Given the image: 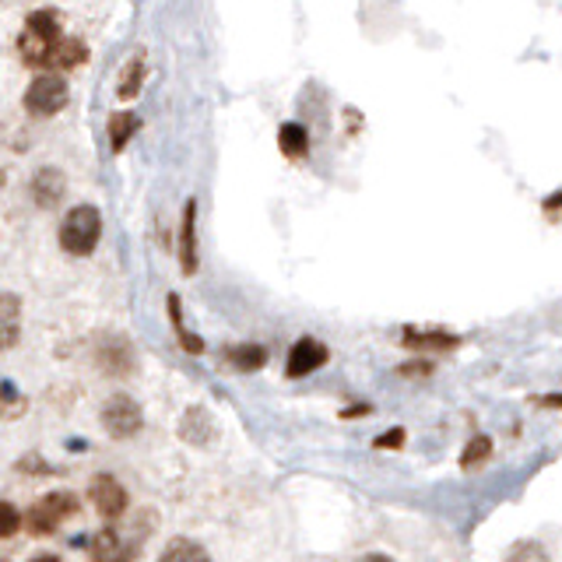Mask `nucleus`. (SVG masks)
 Listing matches in <instances>:
<instances>
[{"label":"nucleus","mask_w":562,"mask_h":562,"mask_svg":"<svg viewBox=\"0 0 562 562\" xmlns=\"http://www.w3.org/2000/svg\"><path fill=\"white\" fill-rule=\"evenodd\" d=\"M18 53L25 67H40L49 75H64L88 60V46L75 35H64V22L53 8L32 11L25 18V29L18 35Z\"/></svg>","instance_id":"f257e3e1"},{"label":"nucleus","mask_w":562,"mask_h":562,"mask_svg":"<svg viewBox=\"0 0 562 562\" xmlns=\"http://www.w3.org/2000/svg\"><path fill=\"white\" fill-rule=\"evenodd\" d=\"M78 496L75 492H67V488H57V492H46V496H40L32 506H29V514L22 517V524L29 527V535L32 538H49V535H57L60 527L78 514Z\"/></svg>","instance_id":"f03ea898"},{"label":"nucleus","mask_w":562,"mask_h":562,"mask_svg":"<svg viewBox=\"0 0 562 562\" xmlns=\"http://www.w3.org/2000/svg\"><path fill=\"white\" fill-rule=\"evenodd\" d=\"M102 239V211L95 204H75L60 222V246L70 257H88Z\"/></svg>","instance_id":"7ed1b4c3"},{"label":"nucleus","mask_w":562,"mask_h":562,"mask_svg":"<svg viewBox=\"0 0 562 562\" xmlns=\"http://www.w3.org/2000/svg\"><path fill=\"white\" fill-rule=\"evenodd\" d=\"M99 422L113 439H134L140 426H145V412H140V404L131 394H113L102 404Z\"/></svg>","instance_id":"20e7f679"},{"label":"nucleus","mask_w":562,"mask_h":562,"mask_svg":"<svg viewBox=\"0 0 562 562\" xmlns=\"http://www.w3.org/2000/svg\"><path fill=\"white\" fill-rule=\"evenodd\" d=\"M67 99H70V88H67V81L60 75H40L25 88L22 105H25V113H32V116H53V113L64 110Z\"/></svg>","instance_id":"39448f33"},{"label":"nucleus","mask_w":562,"mask_h":562,"mask_svg":"<svg viewBox=\"0 0 562 562\" xmlns=\"http://www.w3.org/2000/svg\"><path fill=\"white\" fill-rule=\"evenodd\" d=\"M145 541H148L145 535L127 538L113 531V527H102L99 535L88 538V555H92V562H134Z\"/></svg>","instance_id":"423d86ee"},{"label":"nucleus","mask_w":562,"mask_h":562,"mask_svg":"<svg viewBox=\"0 0 562 562\" xmlns=\"http://www.w3.org/2000/svg\"><path fill=\"white\" fill-rule=\"evenodd\" d=\"M88 499H92L95 514L102 520H120L123 514H127V506H131L127 488H123L113 474H95V479L88 482Z\"/></svg>","instance_id":"0eeeda50"},{"label":"nucleus","mask_w":562,"mask_h":562,"mask_svg":"<svg viewBox=\"0 0 562 562\" xmlns=\"http://www.w3.org/2000/svg\"><path fill=\"white\" fill-rule=\"evenodd\" d=\"M330 359V348L321 338H299L289 351V362H285V373L292 380H303L310 373H316L321 366H327Z\"/></svg>","instance_id":"6e6552de"},{"label":"nucleus","mask_w":562,"mask_h":562,"mask_svg":"<svg viewBox=\"0 0 562 562\" xmlns=\"http://www.w3.org/2000/svg\"><path fill=\"white\" fill-rule=\"evenodd\" d=\"M29 193H32V201L40 204V207H57L64 201V193H67V180H64V172L60 169H53V166H43L40 172L29 180Z\"/></svg>","instance_id":"1a4fd4ad"},{"label":"nucleus","mask_w":562,"mask_h":562,"mask_svg":"<svg viewBox=\"0 0 562 562\" xmlns=\"http://www.w3.org/2000/svg\"><path fill=\"white\" fill-rule=\"evenodd\" d=\"M268 362V348L257 341H239V345H225L222 348V366L236 369V373H257Z\"/></svg>","instance_id":"9d476101"},{"label":"nucleus","mask_w":562,"mask_h":562,"mask_svg":"<svg viewBox=\"0 0 562 562\" xmlns=\"http://www.w3.org/2000/svg\"><path fill=\"white\" fill-rule=\"evenodd\" d=\"M180 268L183 274L198 271V201L183 204V222H180Z\"/></svg>","instance_id":"9b49d317"},{"label":"nucleus","mask_w":562,"mask_h":562,"mask_svg":"<svg viewBox=\"0 0 562 562\" xmlns=\"http://www.w3.org/2000/svg\"><path fill=\"white\" fill-rule=\"evenodd\" d=\"M99 366L110 376H131L134 373V348L131 341L116 334V338H105V348L99 351Z\"/></svg>","instance_id":"f8f14e48"},{"label":"nucleus","mask_w":562,"mask_h":562,"mask_svg":"<svg viewBox=\"0 0 562 562\" xmlns=\"http://www.w3.org/2000/svg\"><path fill=\"white\" fill-rule=\"evenodd\" d=\"M22 338V299L0 292V351H11Z\"/></svg>","instance_id":"ddd939ff"},{"label":"nucleus","mask_w":562,"mask_h":562,"mask_svg":"<svg viewBox=\"0 0 562 562\" xmlns=\"http://www.w3.org/2000/svg\"><path fill=\"white\" fill-rule=\"evenodd\" d=\"M180 436L187 439V443H193V447H207V443H215V436H218V429H215V418H211V412H204V408H187V415H183V422H180Z\"/></svg>","instance_id":"4468645a"},{"label":"nucleus","mask_w":562,"mask_h":562,"mask_svg":"<svg viewBox=\"0 0 562 562\" xmlns=\"http://www.w3.org/2000/svg\"><path fill=\"white\" fill-rule=\"evenodd\" d=\"M401 345L418 348V351H450L461 345V338L450 330H418V327H404L401 330Z\"/></svg>","instance_id":"2eb2a0df"},{"label":"nucleus","mask_w":562,"mask_h":562,"mask_svg":"<svg viewBox=\"0 0 562 562\" xmlns=\"http://www.w3.org/2000/svg\"><path fill=\"white\" fill-rule=\"evenodd\" d=\"M145 78H148V53L145 49H137L134 57L123 64V70H120V81H116V95L120 99H134V95H140V85H145Z\"/></svg>","instance_id":"dca6fc26"},{"label":"nucleus","mask_w":562,"mask_h":562,"mask_svg":"<svg viewBox=\"0 0 562 562\" xmlns=\"http://www.w3.org/2000/svg\"><path fill=\"white\" fill-rule=\"evenodd\" d=\"M166 310H169V324H172V330H176V341H180V348L187 351V356H201L204 351V341L193 334L190 327H187V321H183V299L180 295H169L166 299Z\"/></svg>","instance_id":"f3484780"},{"label":"nucleus","mask_w":562,"mask_h":562,"mask_svg":"<svg viewBox=\"0 0 562 562\" xmlns=\"http://www.w3.org/2000/svg\"><path fill=\"white\" fill-rule=\"evenodd\" d=\"M140 131V116L134 110H116L110 116V151L120 155L123 148H127V140Z\"/></svg>","instance_id":"a211bd4d"},{"label":"nucleus","mask_w":562,"mask_h":562,"mask_svg":"<svg viewBox=\"0 0 562 562\" xmlns=\"http://www.w3.org/2000/svg\"><path fill=\"white\" fill-rule=\"evenodd\" d=\"M278 148L285 158H306L310 155V134H306L303 123H281Z\"/></svg>","instance_id":"6ab92c4d"},{"label":"nucleus","mask_w":562,"mask_h":562,"mask_svg":"<svg viewBox=\"0 0 562 562\" xmlns=\"http://www.w3.org/2000/svg\"><path fill=\"white\" fill-rule=\"evenodd\" d=\"M158 562H211L207 549L193 538H169Z\"/></svg>","instance_id":"aec40b11"},{"label":"nucleus","mask_w":562,"mask_h":562,"mask_svg":"<svg viewBox=\"0 0 562 562\" xmlns=\"http://www.w3.org/2000/svg\"><path fill=\"white\" fill-rule=\"evenodd\" d=\"M29 408V401L14 391V383H0V418L11 422Z\"/></svg>","instance_id":"412c9836"},{"label":"nucleus","mask_w":562,"mask_h":562,"mask_svg":"<svg viewBox=\"0 0 562 562\" xmlns=\"http://www.w3.org/2000/svg\"><path fill=\"white\" fill-rule=\"evenodd\" d=\"M488 453H492V439L488 436H474L471 443L464 447V453H461V468L464 471L479 468L482 461H488Z\"/></svg>","instance_id":"4be33fe9"},{"label":"nucleus","mask_w":562,"mask_h":562,"mask_svg":"<svg viewBox=\"0 0 562 562\" xmlns=\"http://www.w3.org/2000/svg\"><path fill=\"white\" fill-rule=\"evenodd\" d=\"M18 527H22V514H18V506L0 499V538H14Z\"/></svg>","instance_id":"5701e85b"},{"label":"nucleus","mask_w":562,"mask_h":562,"mask_svg":"<svg viewBox=\"0 0 562 562\" xmlns=\"http://www.w3.org/2000/svg\"><path fill=\"white\" fill-rule=\"evenodd\" d=\"M373 447H376V450H397V447H404V429H397V426H394V429H386L383 436L373 439Z\"/></svg>","instance_id":"b1692460"},{"label":"nucleus","mask_w":562,"mask_h":562,"mask_svg":"<svg viewBox=\"0 0 562 562\" xmlns=\"http://www.w3.org/2000/svg\"><path fill=\"white\" fill-rule=\"evenodd\" d=\"M401 376H412V380H422V376H432V366L429 362H404L397 366Z\"/></svg>","instance_id":"393cba45"},{"label":"nucleus","mask_w":562,"mask_h":562,"mask_svg":"<svg viewBox=\"0 0 562 562\" xmlns=\"http://www.w3.org/2000/svg\"><path fill=\"white\" fill-rule=\"evenodd\" d=\"M18 471H49L40 457H25V461H18Z\"/></svg>","instance_id":"a878e982"},{"label":"nucleus","mask_w":562,"mask_h":562,"mask_svg":"<svg viewBox=\"0 0 562 562\" xmlns=\"http://www.w3.org/2000/svg\"><path fill=\"white\" fill-rule=\"evenodd\" d=\"M359 562H394L391 555H380V552H373V555H362Z\"/></svg>","instance_id":"bb28decb"},{"label":"nucleus","mask_w":562,"mask_h":562,"mask_svg":"<svg viewBox=\"0 0 562 562\" xmlns=\"http://www.w3.org/2000/svg\"><path fill=\"white\" fill-rule=\"evenodd\" d=\"M29 562H60L57 555H35V559H29Z\"/></svg>","instance_id":"cd10ccee"}]
</instances>
